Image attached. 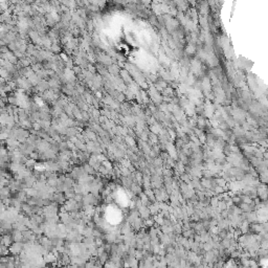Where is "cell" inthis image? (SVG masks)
<instances>
[{"instance_id":"1","label":"cell","mask_w":268,"mask_h":268,"mask_svg":"<svg viewBox=\"0 0 268 268\" xmlns=\"http://www.w3.org/2000/svg\"><path fill=\"white\" fill-rule=\"evenodd\" d=\"M22 248H23V245H22L20 242H13V243L10 245V252L13 254H19L22 250Z\"/></svg>"}]
</instances>
